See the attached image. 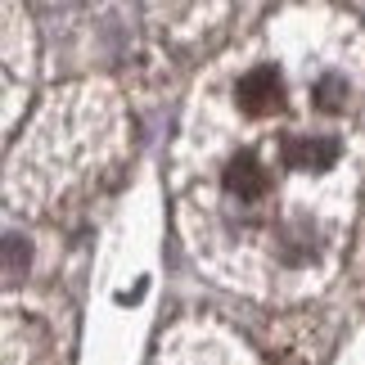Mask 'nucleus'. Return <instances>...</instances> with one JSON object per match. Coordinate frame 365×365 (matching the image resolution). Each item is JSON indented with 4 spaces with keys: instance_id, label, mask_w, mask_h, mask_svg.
<instances>
[{
    "instance_id": "obj_1",
    "label": "nucleus",
    "mask_w": 365,
    "mask_h": 365,
    "mask_svg": "<svg viewBox=\"0 0 365 365\" xmlns=\"http://www.w3.org/2000/svg\"><path fill=\"white\" fill-rule=\"evenodd\" d=\"M279 95H284V81H279V73L271 63H257L248 68V73L240 77V86H235V100H240V108L248 118H266L279 108Z\"/></svg>"
},
{
    "instance_id": "obj_3",
    "label": "nucleus",
    "mask_w": 365,
    "mask_h": 365,
    "mask_svg": "<svg viewBox=\"0 0 365 365\" xmlns=\"http://www.w3.org/2000/svg\"><path fill=\"white\" fill-rule=\"evenodd\" d=\"M221 185H226V194L235 203H257V199H266V190H271V176H266V167L257 158L240 153V158L221 172Z\"/></svg>"
},
{
    "instance_id": "obj_2",
    "label": "nucleus",
    "mask_w": 365,
    "mask_h": 365,
    "mask_svg": "<svg viewBox=\"0 0 365 365\" xmlns=\"http://www.w3.org/2000/svg\"><path fill=\"white\" fill-rule=\"evenodd\" d=\"M339 153L343 145L325 131H302L284 140V163L298 172H329V167H339Z\"/></svg>"
},
{
    "instance_id": "obj_4",
    "label": "nucleus",
    "mask_w": 365,
    "mask_h": 365,
    "mask_svg": "<svg viewBox=\"0 0 365 365\" xmlns=\"http://www.w3.org/2000/svg\"><path fill=\"white\" fill-rule=\"evenodd\" d=\"M316 104L329 108V113L347 108V81H343V77H320V81H316Z\"/></svg>"
}]
</instances>
